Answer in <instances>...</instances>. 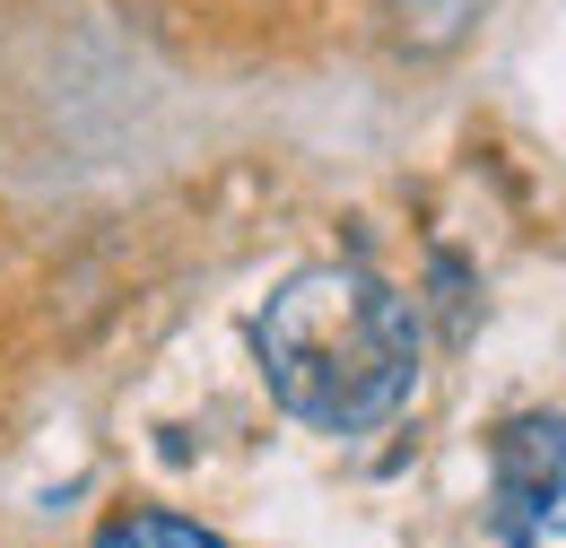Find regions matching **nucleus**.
Listing matches in <instances>:
<instances>
[{"label": "nucleus", "mask_w": 566, "mask_h": 548, "mask_svg": "<svg viewBox=\"0 0 566 548\" xmlns=\"http://www.w3.org/2000/svg\"><path fill=\"white\" fill-rule=\"evenodd\" d=\"M253 357L287 418L323 435H366L419 383V323L375 271L314 262L280 278V296L253 314Z\"/></svg>", "instance_id": "f257e3e1"}, {"label": "nucleus", "mask_w": 566, "mask_h": 548, "mask_svg": "<svg viewBox=\"0 0 566 548\" xmlns=\"http://www.w3.org/2000/svg\"><path fill=\"white\" fill-rule=\"evenodd\" d=\"M505 548H566V418H514L496 435Z\"/></svg>", "instance_id": "f03ea898"}, {"label": "nucleus", "mask_w": 566, "mask_h": 548, "mask_svg": "<svg viewBox=\"0 0 566 548\" xmlns=\"http://www.w3.org/2000/svg\"><path fill=\"white\" fill-rule=\"evenodd\" d=\"M87 548H227V540H218V531H201V523H184V514L132 505V514H114V523H105Z\"/></svg>", "instance_id": "7ed1b4c3"}]
</instances>
